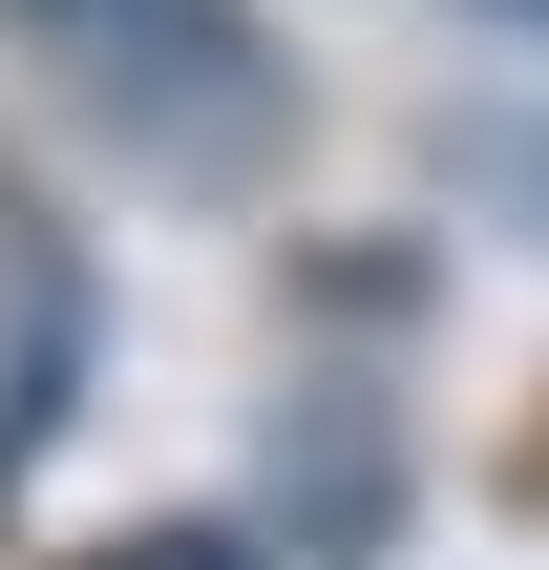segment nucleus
Wrapping results in <instances>:
<instances>
[{
	"instance_id": "f257e3e1",
	"label": "nucleus",
	"mask_w": 549,
	"mask_h": 570,
	"mask_svg": "<svg viewBox=\"0 0 549 570\" xmlns=\"http://www.w3.org/2000/svg\"><path fill=\"white\" fill-rule=\"evenodd\" d=\"M21 42H42V85L127 148V169H254L275 148V42H254V0H0Z\"/></svg>"
},
{
	"instance_id": "f03ea898",
	"label": "nucleus",
	"mask_w": 549,
	"mask_h": 570,
	"mask_svg": "<svg viewBox=\"0 0 549 570\" xmlns=\"http://www.w3.org/2000/svg\"><path fill=\"white\" fill-rule=\"evenodd\" d=\"M465 190H487V212H529V233H549V106H487V127H465Z\"/></svg>"
},
{
	"instance_id": "7ed1b4c3",
	"label": "nucleus",
	"mask_w": 549,
	"mask_h": 570,
	"mask_svg": "<svg viewBox=\"0 0 549 570\" xmlns=\"http://www.w3.org/2000/svg\"><path fill=\"white\" fill-rule=\"evenodd\" d=\"M127 570H233V550H212V529H169V550H127Z\"/></svg>"
},
{
	"instance_id": "20e7f679",
	"label": "nucleus",
	"mask_w": 549,
	"mask_h": 570,
	"mask_svg": "<svg viewBox=\"0 0 549 570\" xmlns=\"http://www.w3.org/2000/svg\"><path fill=\"white\" fill-rule=\"evenodd\" d=\"M508 21H549V0H508Z\"/></svg>"
}]
</instances>
